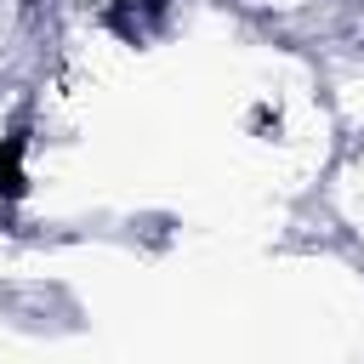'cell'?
<instances>
[{"label": "cell", "instance_id": "obj_1", "mask_svg": "<svg viewBox=\"0 0 364 364\" xmlns=\"http://www.w3.org/2000/svg\"><path fill=\"white\" fill-rule=\"evenodd\" d=\"M23 131L0 136V199H23L28 193V171H23Z\"/></svg>", "mask_w": 364, "mask_h": 364}, {"label": "cell", "instance_id": "obj_2", "mask_svg": "<svg viewBox=\"0 0 364 364\" xmlns=\"http://www.w3.org/2000/svg\"><path fill=\"white\" fill-rule=\"evenodd\" d=\"M165 11V0H119L114 11H108V28L114 34H125V40H142L148 34V23Z\"/></svg>", "mask_w": 364, "mask_h": 364}]
</instances>
